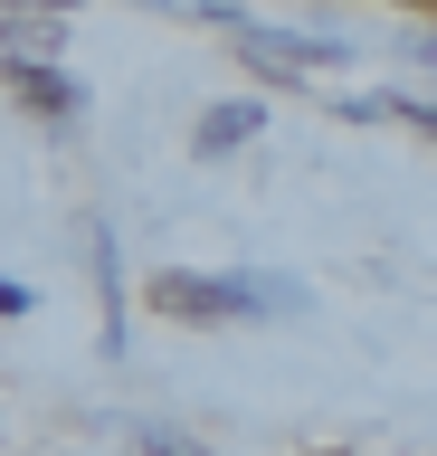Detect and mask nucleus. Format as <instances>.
Masks as SVG:
<instances>
[{
    "instance_id": "nucleus-1",
    "label": "nucleus",
    "mask_w": 437,
    "mask_h": 456,
    "mask_svg": "<svg viewBox=\"0 0 437 456\" xmlns=\"http://www.w3.org/2000/svg\"><path fill=\"white\" fill-rule=\"evenodd\" d=\"M152 305L181 323H238V314H304V295L276 276H152Z\"/></svg>"
},
{
    "instance_id": "nucleus-2",
    "label": "nucleus",
    "mask_w": 437,
    "mask_h": 456,
    "mask_svg": "<svg viewBox=\"0 0 437 456\" xmlns=\"http://www.w3.org/2000/svg\"><path fill=\"white\" fill-rule=\"evenodd\" d=\"M10 95H20L29 114H48V124H67V114H77V86H67L48 57H38V67H10Z\"/></svg>"
},
{
    "instance_id": "nucleus-3",
    "label": "nucleus",
    "mask_w": 437,
    "mask_h": 456,
    "mask_svg": "<svg viewBox=\"0 0 437 456\" xmlns=\"http://www.w3.org/2000/svg\"><path fill=\"white\" fill-rule=\"evenodd\" d=\"M67 20H38V10H0V48H10V67H38V48H58Z\"/></svg>"
},
{
    "instance_id": "nucleus-4",
    "label": "nucleus",
    "mask_w": 437,
    "mask_h": 456,
    "mask_svg": "<svg viewBox=\"0 0 437 456\" xmlns=\"http://www.w3.org/2000/svg\"><path fill=\"white\" fill-rule=\"evenodd\" d=\"M247 134H257V105H209L200 114V152H238Z\"/></svg>"
},
{
    "instance_id": "nucleus-5",
    "label": "nucleus",
    "mask_w": 437,
    "mask_h": 456,
    "mask_svg": "<svg viewBox=\"0 0 437 456\" xmlns=\"http://www.w3.org/2000/svg\"><path fill=\"white\" fill-rule=\"evenodd\" d=\"M400 114H409V124H418V134H428V142H437V114H428V105H400Z\"/></svg>"
},
{
    "instance_id": "nucleus-6",
    "label": "nucleus",
    "mask_w": 437,
    "mask_h": 456,
    "mask_svg": "<svg viewBox=\"0 0 437 456\" xmlns=\"http://www.w3.org/2000/svg\"><path fill=\"white\" fill-rule=\"evenodd\" d=\"M418 57H428V67H437V38H428V28H418Z\"/></svg>"
}]
</instances>
